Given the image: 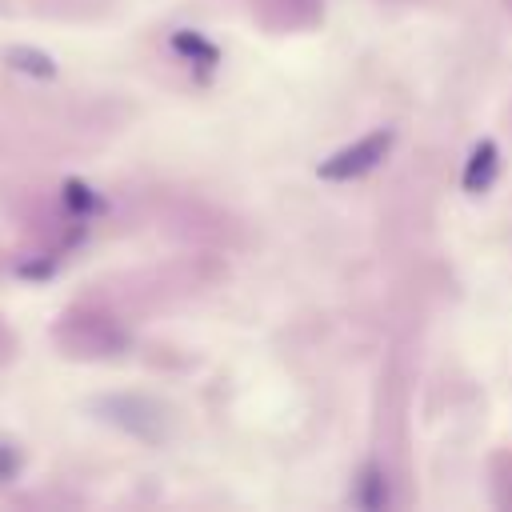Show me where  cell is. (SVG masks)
<instances>
[{
  "label": "cell",
  "instance_id": "cell-3",
  "mask_svg": "<svg viewBox=\"0 0 512 512\" xmlns=\"http://www.w3.org/2000/svg\"><path fill=\"white\" fill-rule=\"evenodd\" d=\"M496 172H500V148H496L492 140H480V144L468 152V164H464L460 184H464V192L480 196V192H488V188H492Z\"/></svg>",
  "mask_w": 512,
  "mask_h": 512
},
{
  "label": "cell",
  "instance_id": "cell-4",
  "mask_svg": "<svg viewBox=\"0 0 512 512\" xmlns=\"http://www.w3.org/2000/svg\"><path fill=\"white\" fill-rule=\"evenodd\" d=\"M4 60H8V68L24 72V76H32V80H52V76H56V60H52L44 48H32V44H12V48L4 52Z\"/></svg>",
  "mask_w": 512,
  "mask_h": 512
},
{
  "label": "cell",
  "instance_id": "cell-8",
  "mask_svg": "<svg viewBox=\"0 0 512 512\" xmlns=\"http://www.w3.org/2000/svg\"><path fill=\"white\" fill-rule=\"evenodd\" d=\"M16 472H20V444L0 440V484L16 480Z\"/></svg>",
  "mask_w": 512,
  "mask_h": 512
},
{
  "label": "cell",
  "instance_id": "cell-1",
  "mask_svg": "<svg viewBox=\"0 0 512 512\" xmlns=\"http://www.w3.org/2000/svg\"><path fill=\"white\" fill-rule=\"evenodd\" d=\"M392 140H396L392 128H376V132L360 136L356 144H348V148L332 152L328 160H320L316 172H320V180H360L372 168H380V160L392 152Z\"/></svg>",
  "mask_w": 512,
  "mask_h": 512
},
{
  "label": "cell",
  "instance_id": "cell-2",
  "mask_svg": "<svg viewBox=\"0 0 512 512\" xmlns=\"http://www.w3.org/2000/svg\"><path fill=\"white\" fill-rule=\"evenodd\" d=\"M96 412H104V420L120 424L132 436H144V440H156L160 436V408L152 400H140V396H104V400H96Z\"/></svg>",
  "mask_w": 512,
  "mask_h": 512
},
{
  "label": "cell",
  "instance_id": "cell-5",
  "mask_svg": "<svg viewBox=\"0 0 512 512\" xmlns=\"http://www.w3.org/2000/svg\"><path fill=\"white\" fill-rule=\"evenodd\" d=\"M172 48H176V56H184V60H192V64H200V68H216V60H220L216 44L204 40L200 32H188V28L172 32Z\"/></svg>",
  "mask_w": 512,
  "mask_h": 512
},
{
  "label": "cell",
  "instance_id": "cell-6",
  "mask_svg": "<svg viewBox=\"0 0 512 512\" xmlns=\"http://www.w3.org/2000/svg\"><path fill=\"white\" fill-rule=\"evenodd\" d=\"M384 500H388L384 472H380L376 464H368V468H364V476H360V504H364V508H380Z\"/></svg>",
  "mask_w": 512,
  "mask_h": 512
},
{
  "label": "cell",
  "instance_id": "cell-7",
  "mask_svg": "<svg viewBox=\"0 0 512 512\" xmlns=\"http://www.w3.org/2000/svg\"><path fill=\"white\" fill-rule=\"evenodd\" d=\"M64 200H68V208H76L80 216L100 208V196H92V188L80 184V180H68V184H64Z\"/></svg>",
  "mask_w": 512,
  "mask_h": 512
}]
</instances>
